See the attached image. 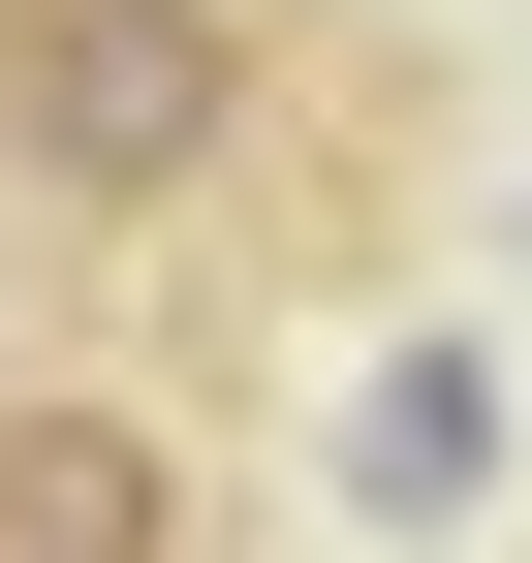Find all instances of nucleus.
I'll return each instance as SVG.
<instances>
[{"mask_svg":"<svg viewBox=\"0 0 532 563\" xmlns=\"http://www.w3.org/2000/svg\"><path fill=\"white\" fill-rule=\"evenodd\" d=\"M251 157V0H0V220H188Z\"/></svg>","mask_w":532,"mask_h":563,"instance_id":"nucleus-1","label":"nucleus"},{"mask_svg":"<svg viewBox=\"0 0 532 563\" xmlns=\"http://www.w3.org/2000/svg\"><path fill=\"white\" fill-rule=\"evenodd\" d=\"M0 563H188V407L157 376H0Z\"/></svg>","mask_w":532,"mask_h":563,"instance_id":"nucleus-2","label":"nucleus"}]
</instances>
